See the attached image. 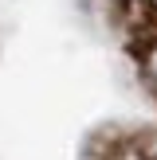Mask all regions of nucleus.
Segmentation results:
<instances>
[{
	"label": "nucleus",
	"mask_w": 157,
	"mask_h": 160,
	"mask_svg": "<svg viewBox=\"0 0 157 160\" xmlns=\"http://www.w3.org/2000/svg\"><path fill=\"white\" fill-rule=\"evenodd\" d=\"M118 12L133 47H145L149 39H157V0H118Z\"/></svg>",
	"instance_id": "nucleus-1"
},
{
	"label": "nucleus",
	"mask_w": 157,
	"mask_h": 160,
	"mask_svg": "<svg viewBox=\"0 0 157 160\" xmlns=\"http://www.w3.org/2000/svg\"><path fill=\"white\" fill-rule=\"evenodd\" d=\"M126 148V137L118 125H102V129H94L90 137H86L83 145V160H118Z\"/></svg>",
	"instance_id": "nucleus-2"
},
{
	"label": "nucleus",
	"mask_w": 157,
	"mask_h": 160,
	"mask_svg": "<svg viewBox=\"0 0 157 160\" xmlns=\"http://www.w3.org/2000/svg\"><path fill=\"white\" fill-rule=\"evenodd\" d=\"M138 62H141V78H145V86L157 94V39H149L145 47H138Z\"/></svg>",
	"instance_id": "nucleus-3"
},
{
	"label": "nucleus",
	"mask_w": 157,
	"mask_h": 160,
	"mask_svg": "<svg viewBox=\"0 0 157 160\" xmlns=\"http://www.w3.org/2000/svg\"><path fill=\"white\" fill-rule=\"evenodd\" d=\"M133 148H138V160H157V125L141 133V137L133 141Z\"/></svg>",
	"instance_id": "nucleus-4"
}]
</instances>
